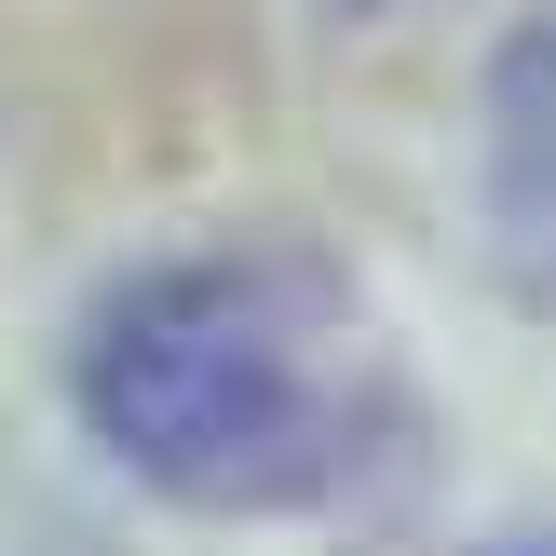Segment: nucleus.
Returning a JSON list of instances; mask_svg holds the SVG:
<instances>
[{
	"instance_id": "f257e3e1",
	"label": "nucleus",
	"mask_w": 556,
	"mask_h": 556,
	"mask_svg": "<svg viewBox=\"0 0 556 556\" xmlns=\"http://www.w3.org/2000/svg\"><path fill=\"white\" fill-rule=\"evenodd\" d=\"M81 407L96 434L177 503H299L340 462V394L313 380L286 299L258 271H136L81 326Z\"/></svg>"
}]
</instances>
